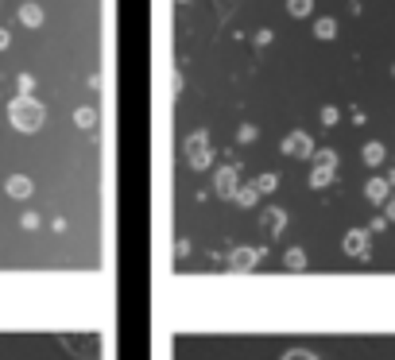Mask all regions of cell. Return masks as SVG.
<instances>
[{
    "label": "cell",
    "instance_id": "1",
    "mask_svg": "<svg viewBox=\"0 0 395 360\" xmlns=\"http://www.w3.org/2000/svg\"><path fill=\"white\" fill-rule=\"evenodd\" d=\"M8 120H12V128H16V132H39L43 128V120H47V108L39 105V101L35 97H12L8 101Z\"/></svg>",
    "mask_w": 395,
    "mask_h": 360
},
{
    "label": "cell",
    "instance_id": "2",
    "mask_svg": "<svg viewBox=\"0 0 395 360\" xmlns=\"http://www.w3.org/2000/svg\"><path fill=\"white\" fill-rule=\"evenodd\" d=\"M334 175H337V151H334V147H322V151H314L310 186H314V190H326V186L334 182Z\"/></svg>",
    "mask_w": 395,
    "mask_h": 360
},
{
    "label": "cell",
    "instance_id": "3",
    "mask_svg": "<svg viewBox=\"0 0 395 360\" xmlns=\"http://www.w3.org/2000/svg\"><path fill=\"white\" fill-rule=\"evenodd\" d=\"M186 163H190V171H209L213 167V151H209L206 132H190L186 136Z\"/></svg>",
    "mask_w": 395,
    "mask_h": 360
},
{
    "label": "cell",
    "instance_id": "4",
    "mask_svg": "<svg viewBox=\"0 0 395 360\" xmlns=\"http://www.w3.org/2000/svg\"><path fill=\"white\" fill-rule=\"evenodd\" d=\"M283 155H291V159H314V140H310V132H291V136L283 140Z\"/></svg>",
    "mask_w": 395,
    "mask_h": 360
},
{
    "label": "cell",
    "instance_id": "5",
    "mask_svg": "<svg viewBox=\"0 0 395 360\" xmlns=\"http://www.w3.org/2000/svg\"><path fill=\"white\" fill-rule=\"evenodd\" d=\"M213 190H218V198H225V202H233V194H237V167H218V178H213Z\"/></svg>",
    "mask_w": 395,
    "mask_h": 360
},
{
    "label": "cell",
    "instance_id": "6",
    "mask_svg": "<svg viewBox=\"0 0 395 360\" xmlns=\"http://www.w3.org/2000/svg\"><path fill=\"white\" fill-rule=\"evenodd\" d=\"M368 236H372L368 229H349L345 233V252L356 256V260H365L368 256Z\"/></svg>",
    "mask_w": 395,
    "mask_h": 360
},
{
    "label": "cell",
    "instance_id": "7",
    "mask_svg": "<svg viewBox=\"0 0 395 360\" xmlns=\"http://www.w3.org/2000/svg\"><path fill=\"white\" fill-rule=\"evenodd\" d=\"M260 248H237V252L229 256V267H233V272H252V267H256L260 263Z\"/></svg>",
    "mask_w": 395,
    "mask_h": 360
},
{
    "label": "cell",
    "instance_id": "8",
    "mask_svg": "<svg viewBox=\"0 0 395 360\" xmlns=\"http://www.w3.org/2000/svg\"><path fill=\"white\" fill-rule=\"evenodd\" d=\"M4 190H8V198H16V202H23V198H31V190H35V182H31L28 175H12L8 182H4Z\"/></svg>",
    "mask_w": 395,
    "mask_h": 360
},
{
    "label": "cell",
    "instance_id": "9",
    "mask_svg": "<svg viewBox=\"0 0 395 360\" xmlns=\"http://www.w3.org/2000/svg\"><path fill=\"white\" fill-rule=\"evenodd\" d=\"M20 23H23V28H31V31L43 28V8L35 4V0H23V4H20Z\"/></svg>",
    "mask_w": 395,
    "mask_h": 360
},
{
    "label": "cell",
    "instance_id": "10",
    "mask_svg": "<svg viewBox=\"0 0 395 360\" xmlns=\"http://www.w3.org/2000/svg\"><path fill=\"white\" fill-rule=\"evenodd\" d=\"M387 190H392L387 178H368V182H365V198H368V202H376V205L387 202Z\"/></svg>",
    "mask_w": 395,
    "mask_h": 360
},
{
    "label": "cell",
    "instance_id": "11",
    "mask_svg": "<svg viewBox=\"0 0 395 360\" xmlns=\"http://www.w3.org/2000/svg\"><path fill=\"white\" fill-rule=\"evenodd\" d=\"M360 159H365L368 167H380V163L387 159V147L380 144V140H372V144H365V147H360Z\"/></svg>",
    "mask_w": 395,
    "mask_h": 360
},
{
    "label": "cell",
    "instance_id": "12",
    "mask_svg": "<svg viewBox=\"0 0 395 360\" xmlns=\"http://www.w3.org/2000/svg\"><path fill=\"white\" fill-rule=\"evenodd\" d=\"M233 202H237V205H244V209H252V205L260 202V190H256V186H237Z\"/></svg>",
    "mask_w": 395,
    "mask_h": 360
},
{
    "label": "cell",
    "instance_id": "13",
    "mask_svg": "<svg viewBox=\"0 0 395 360\" xmlns=\"http://www.w3.org/2000/svg\"><path fill=\"white\" fill-rule=\"evenodd\" d=\"M310 12H314V0H287V16H295V20H307Z\"/></svg>",
    "mask_w": 395,
    "mask_h": 360
},
{
    "label": "cell",
    "instance_id": "14",
    "mask_svg": "<svg viewBox=\"0 0 395 360\" xmlns=\"http://www.w3.org/2000/svg\"><path fill=\"white\" fill-rule=\"evenodd\" d=\"M283 225H287V214H283V209H267V217H264V229H267V233H271V236L283 233Z\"/></svg>",
    "mask_w": 395,
    "mask_h": 360
},
{
    "label": "cell",
    "instance_id": "15",
    "mask_svg": "<svg viewBox=\"0 0 395 360\" xmlns=\"http://www.w3.org/2000/svg\"><path fill=\"white\" fill-rule=\"evenodd\" d=\"M314 35H318V39H334V35H337V20H334V16L314 20Z\"/></svg>",
    "mask_w": 395,
    "mask_h": 360
},
{
    "label": "cell",
    "instance_id": "16",
    "mask_svg": "<svg viewBox=\"0 0 395 360\" xmlns=\"http://www.w3.org/2000/svg\"><path fill=\"white\" fill-rule=\"evenodd\" d=\"M283 263L291 272H302V267H307V252H302V248H291V252L283 256Z\"/></svg>",
    "mask_w": 395,
    "mask_h": 360
},
{
    "label": "cell",
    "instance_id": "17",
    "mask_svg": "<svg viewBox=\"0 0 395 360\" xmlns=\"http://www.w3.org/2000/svg\"><path fill=\"white\" fill-rule=\"evenodd\" d=\"M74 124L89 132V128L97 124V108H78V113H74Z\"/></svg>",
    "mask_w": 395,
    "mask_h": 360
},
{
    "label": "cell",
    "instance_id": "18",
    "mask_svg": "<svg viewBox=\"0 0 395 360\" xmlns=\"http://www.w3.org/2000/svg\"><path fill=\"white\" fill-rule=\"evenodd\" d=\"M276 186H279V175H271V171H264V175L256 178V190H260V194H271Z\"/></svg>",
    "mask_w": 395,
    "mask_h": 360
},
{
    "label": "cell",
    "instance_id": "19",
    "mask_svg": "<svg viewBox=\"0 0 395 360\" xmlns=\"http://www.w3.org/2000/svg\"><path fill=\"white\" fill-rule=\"evenodd\" d=\"M337 120H341V113H337V105H326V108H322V124H326V128H334Z\"/></svg>",
    "mask_w": 395,
    "mask_h": 360
},
{
    "label": "cell",
    "instance_id": "20",
    "mask_svg": "<svg viewBox=\"0 0 395 360\" xmlns=\"http://www.w3.org/2000/svg\"><path fill=\"white\" fill-rule=\"evenodd\" d=\"M237 140H240V144H252V140H256V124H240L237 128Z\"/></svg>",
    "mask_w": 395,
    "mask_h": 360
},
{
    "label": "cell",
    "instance_id": "21",
    "mask_svg": "<svg viewBox=\"0 0 395 360\" xmlns=\"http://www.w3.org/2000/svg\"><path fill=\"white\" fill-rule=\"evenodd\" d=\"M283 360H318L310 349H291V352H283Z\"/></svg>",
    "mask_w": 395,
    "mask_h": 360
},
{
    "label": "cell",
    "instance_id": "22",
    "mask_svg": "<svg viewBox=\"0 0 395 360\" xmlns=\"http://www.w3.org/2000/svg\"><path fill=\"white\" fill-rule=\"evenodd\" d=\"M16 82H20V93H23V97H31V89H35V78H31V74H20Z\"/></svg>",
    "mask_w": 395,
    "mask_h": 360
},
{
    "label": "cell",
    "instance_id": "23",
    "mask_svg": "<svg viewBox=\"0 0 395 360\" xmlns=\"http://www.w3.org/2000/svg\"><path fill=\"white\" fill-rule=\"evenodd\" d=\"M20 225H23V229H39V214H23Z\"/></svg>",
    "mask_w": 395,
    "mask_h": 360
},
{
    "label": "cell",
    "instance_id": "24",
    "mask_svg": "<svg viewBox=\"0 0 395 360\" xmlns=\"http://www.w3.org/2000/svg\"><path fill=\"white\" fill-rule=\"evenodd\" d=\"M384 217H387V221H395V194L384 202Z\"/></svg>",
    "mask_w": 395,
    "mask_h": 360
},
{
    "label": "cell",
    "instance_id": "25",
    "mask_svg": "<svg viewBox=\"0 0 395 360\" xmlns=\"http://www.w3.org/2000/svg\"><path fill=\"white\" fill-rule=\"evenodd\" d=\"M267 43H271V31H267V28L256 31V47H267Z\"/></svg>",
    "mask_w": 395,
    "mask_h": 360
},
{
    "label": "cell",
    "instance_id": "26",
    "mask_svg": "<svg viewBox=\"0 0 395 360\" xmlns=\"http://www.w3.org/2000/svg\"><path fill=\"white\" fill-rule=\"evenodd\" d=\"M8 43H12V35H8V28H0V50H8Z\"/></svg>",
    "mask_w": 395,
    "mask_h": 360
},
{
    "label": "cell",
    "instance_id": "27",
    "mask_svg": "<svg viewBox=\"0 0 395 360\" xmlns=\"http://www.w3.org/2000/svg\"><path fill=\"white\" fill-rule=\"evenodd\" d=\"M387 182H392V190H395V171H392V175H387Z\"/></svg>",
    "mask_w": 395,
    "mask_h": 360
},
{
    "label": "cell",
    "instance_id": "28",
    "mask_svg": "<svg viewBox=\"0 0 395 360\" xmlns=\"http://www.w3.org/2000/svg\"><path fill=\"white\" fill-rule=\"evenodd\" d=\"M392 78H395V66H392Z\"/></svg>",
    "mask_w": 395,
    "mask_h": 360
}]
</instances>
